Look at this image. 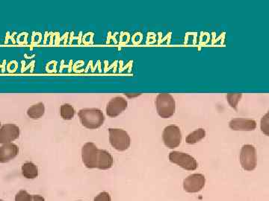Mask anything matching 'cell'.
<instances>
[{
	"label": "cell",
	"instance_id": "d6986e66",
	"mask_svg": "<svg viewBox=\"0 0 269 201\" xmlns=\"http://www.w3.org/2000/svg\"><path fill=\"white\" fill-rule=\"evenodd\" d=\"M260 129L265 136L269 135V113H267L261 119Z\"/></svg>",
	"mask_w": 269,
	"mask_h": 201
},
{
	"label": "cell",
	"instance_id": "3957f363",
	"mask_svg": "<svg viewBox=\"0 0 269 201\" xmlns=\"http://www.w3.org/2000/svg\"><path fill=\"white\" fill-rule=\"evenodd\" d=\"M156 111L160 117L169 118L173 116L176 111V101L168 93H160L156 98Z\"/></svg>",
	"mask_w": 269,
	"mask_h": 201
},
{
	"label": "cell",
	"instance_id": "2e32d148",
	"mask_svg": "<svg viewBox=\"0 0 269 201\" xmlns=\"http://www.w3.org/2000/svg\"><path fill=\"white\" fill-rule=\"evenodd\" d=\"M74 107L70 104H62L60 107L61 117L65 120H71L75 116Z\"/></svg>",
	"mask_w": 269,
	"mask_h": 201
},
{
	"label": "cell",
	"instance_id": "8992f818",
	"mask_svg": "<svg viewBox=\"0 0 269 201\" xmlns=\"http://www.w3.org/2000/svg\"><path fill=\"white\" fill-rule=\"evenodd\" d=\"M239 160L244 170L247 171H253L257 165V157L254 146L252 145H245L242 146Z\"/></svg>",
	"mask_w": 269,
	"mask_h": 201
},
{
	"label": "cell",
	"instance_id": "7a4b0ae2",
	"mask_svg": "<svg viewBox=\"0 0 269 201\" xmlns=\"http://www.w3.org/2000/svg\"><path fill=\"white\" fill-rule=\"evenodd\" d=\"M81 124L90 130L99 128L105 121L103 111L98 108H84L78 113Z\"/></svg>",
	"mask_w": 269,
	"mask_h": 201
},
{
	"label": "cell",
	"instance_id": "30bf717a",
	"mask_svg": "<svg viewBox=\"0 0 269 201\" xmlns=\"http://www.w3.org/2000/svg\"><path fill=\"white\" fill-rule=\"evenodd\" d=\"M20 137V128L16 124H6L0 127V144L15 141Z\"/></svg>",
	"mask_w": 269,
	"mask_h": 201
},
{
	"label": "cell",
	"instance_id": "44dd1931",
	"mask_svg": "<svg viewBox=\"0 0 269 201\" xmlns=\"http://www.w3.org/2000/svg\"><path fill=\"white\" fill-rule=\"evenodd\" d=\"M32 196H33V201H45L44 198L42 196L37 195V194Z\"/></svg>",
	"mask_w": 269,
	"mask_h": 201
},
{
	"label": "cell",
	"instance_id": "9a60e30c",
	"mask_svg": "<svg viewBox=\"0 0 269 201\" xmlns=\"http://www.w3.org/2000/svg\"><path fill=\"white\" fill-rule=\"evenodd\" d=\"M206 132L203 128H198L186 137V142L189 145H195L206 137Z\"/></svg>",
	"mask_w": 269,
	"mask_h": 201
},
{
	"label": "cell",
	"instance_id": "cb8c5ba5",
	"mask_svg": "<svg viewBox=\"0 0 269 201\" xmlns=\"http://www.w3.org/2000/svg\"><path fill=\"white\" fill-rule=\"evenodd\" d=\"M0 201H3V200H0Z\"/></svg>",
	"mask_w": 269,
	"mask_h": 201
},
{
	"label": "cell",
	"instance_id": "5b68a950",
	"mask_svg": "<svg viewBox=\"0 0 269 201\" xmlns=\"http://www.w3.org/2000/svg\"><path fill=\"white\" fill-rule=\"evenodd\" d=\"M169 160L170 163L177 165L187 171H195L198 167V162L192 155L181 151L170 152L169 154Z\"/></svg>",
	"mask_w": 269,
	"mask_h": 201
},
{
	"label": "cell",
	"instance_id": "603a6c76",
	"mask_svg": "<svg viewBox=\"0 0 269 201\" xmlns=\"http://www.w3.org/2000/svg\"><path fill=\"white\" fill-rule=\"evenodd\" d=\"M0 127H1V121H0Z\"/></svg>",
	"mask_w": 269,
	"mask_h": 201
},
{
	"label": "cell",
	"instance_id": "e0dca14e",
	"mask_svg": "<svg viewBox=\"0 0 269 201\" xmlns=\"http://www.w3.org/2000/svg\"><path fill=\"white\" fill-rule=\"evenodd\" d=\"M242 97V94L241 93H230L226 96L227 101L229 103L230 106L235 110H237L238 104Z\"/></svg>",
	"mask_w": 269,
	"mask_h": 201
},
{
	"label": "cell",
	"instance_id": "ba28073f",
	"mask_svg": "<svg viewBox=\"0 0 269 201\" xmlns=\"http://www.w3.org/2000/svg\"><path fill=\"white\" fill-rule=\"evenodd\" d=\"M206 185V177L202 174H192L184 180V191L188 193H198Z\"/></svg>",
	"mask_w": 269,
	"mask_h": 201
},
{
	"label": "cell",
	"instance_id": "9c48e42d",
	"mask_svg": "<svg viewBox=\"0 0 269 201\" xmlns=\"http://www.w3.org/2000/svg\"><path fill=\"white\" fill-rule=\"evenodd\" d=\"M128 107V102L124 98L116 96L109 101L106 106V114L109 117L115 118L121 114Z\"/></svg>",
	"mask_w": 269,
	"mask_h": 201
},
{
	"label": "cell",
	"instance_id": "7402d4cb",
	"mask_svg": "<svg viewBox=\"0 0 269 201\" xmlns=\"http://www.w3.org/2000/svg\"><path fill=\"white\" fill-rule=\"evenodd\" d=\"M139 96V94H137V93H136L134 95H131V96H127L128 97L131 98V97H136V96Z\"/></svg>",
	"mask_w": 269,
	"mask_h": 201
},
{
	"label": "cell",
	"instance_id": "d4e9b609",
	"mask_svg": "<svg viewBox=\"0 0 269 201\" xmlns=\"http://www.w3.org/2000/svg\"><path fill=\"white\" fill-rule=\"evenodd\" d=\"M79 201H81V200H79Z\"/></svg>",
	"mask_w": 269,
	"mask_h": 201
},
{
	"label": "cell",
	"instance_id": "6da1fadb",
	"mask_svg": "<svg viewBox=\"0 0 269 201\" xmlns=\"http://www.w3.org/2000/svg\"><path fill=\"white\" fill-rule=\"evenodd\" d=\"M82 160L87 168L108 170L112 167L114 159L107 151L101 150L93 143H87L82 149Z\"/></svg>",
	"mask_w": 269,
	"mask_h": 201
},
{
	"label": "cell",
	"instance_id": "8fae6325",
	"mask_svg": "<svg viewBox=\"0 0 269 201\" xmlns=\"http://www.w3.org/2000/svg\"><path fill=\"white\" fill-rule=\"evenodd\" d=\"M256 125V121L249 118H234L229 123L230 128L235 131H253Z\"/></svg>",
	"mask_w": 269,
	"mask_h": 201
},
{
	"label": "cell",
	"instance_id": "ffe728a7",
	"mask_svg": "<svg viewBox=\"0 0 269 201\" xmlns=\"http://www.w3.org/2000/svg\"><path fill=\"white\" fill-rule=\"evenodd\" d=\"M94 201H112V199L109 193L103 191L95 197Z\"/></svg>",
	"mask_w": 269,
	"mask_h": 201
},
{
	"label": "cell",
	"instance_id": "4fadbf2b",
	"mask_svg": "<svg viewBox=\"0 0 269 201\" xmlns=\"http://www.w3.org/2000/svg\"><path fill=\"white\" fill-rule=\"evenodd\" d=\"M22 174L27 179H34L38 176V168L34 163L28 162L21 167Z\"/></svg>",
	"mask_w": 269,
	"mask_h": 201
},
{
	"label": "cell",
	"instance_id": "52a82bcc",
	"mask_svg": "<svg viewBox=\"0 0 269 201\" xmlns=\"http://www.w3.org/2000/svg\"><path fill=\"white\" fill-rule=\"evenodd\" d=\"M164 144L170 149L179 147L182 142V133L178 126L171 124L165 127L162 133Z\"/></svg>",
	"mask_w": 269,
	"mask_h": 201
},
{
	"label": "cell",
	"instance_id": "ac0fdd59",
	"mask_svg": "<svg viewBox=\"0 0 269 201\" xmlns=\"http://www.w3.org/2000/svg\"><path fill=\"white\" fill-rule=\"evenodd\" d=\"M15 201H33V196L25 190H21L15 196Z\"/></svg>",
	"mask_w": 269,
	"mask_h": 201
},
{
	"label": "cell",
	"instance_id": "7c38bea8",
	"mask_svg": "<svg viewBox=\"0 0 269 201\" xmlns=\"http://www.w3.org/2000/svg\"><path fill=\"white\" fill-rule=\"evenodd\" d=\"M19 148L14 143H6L0 147V163H9L18 155Z\"/></svg>",
	"mask_w": 269,
	"mask_h": 201
},
{
	"label": "cell",
	"instance_id": "5bb4252c",
	"mask_svg": "<svg viewBox=\"0 0 269 201\" xmlns=\"http://www.w3.org/2000/svg\"><path fill=\"white\" fill-rule=\"evenodd\" d=\"M45 113V106L43 103L39 102L29 107L27 110V115L32 119H38L43 116Z\"/></svg>",
	"mask_w": 269,
	"mask_h": 201
},
{
	"label": "cell",
	"instance_id": "277c9868",
	"mask_svg": "<svg viewBox=\"0 0 269 201\" xmlns=\"http://www.w3.org/2000/svg\"><path fill=\"white\" fill-rule=\"evenodd\" d=\"M111 146L118 151H124L130 147V137L126 130L120 128H109Z\"/></svg>",
	"mask_w": 269,
	"mask_h": 201
}]
</instances>
